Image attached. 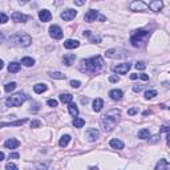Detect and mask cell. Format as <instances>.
Instances as JSON below:
<instances>
[{"instance_id": "obj_1", "label": "cell", "mask_w": 170, "mask_h": 170, "mask_svg": "<svg viewBox=\"0 0 170 170\" xmlns=\"http://www.w3.org/2000/svg\"><path fill=\"white\" fill-rule=\"evenodd\" d=\"M104 66V61H102L101 56H93L91 59H85L80 61L79 69L83 73H98Z\"/></svg>"}, {"instance_id": "obj_2", "label": "cell", "mask_w": 170, "mask_h": 170, "mask_svg": "<svg viewBox=\"0 0 170 170\" xmlns=\"http://www.w3.org/2000/svg\"><path fill=\"white\" fill-rule=\"evenodd\" d=\"M120 120H121V112L118 109H112L101 117V128L104 129V132H112L117 126Z\"/></svg>"}, {"instance_id": "obj_3", "label": "cell", "mask_w": 170, "mask_h": 170, "mask_svg": "<svg viewBox=\"0 0 170 170\" xmlns=\"http://www.w3.org/2000/svg\"><path fill=\"white\" fill-rule=\"evenodd\" d=\"M10 43L12 45H17V47H29L31 43H32V39H31L29 35L20 32V33H15L13 36H11Z\"/></svg>"}, {"instance_id": "obj_4", "label": "cell", "mask_w": 170, "mask_h": 170, "mask_svg": "<svg viewBox=\"0 0 170 170\" xmlns=\"http://www.w3.org/2000/svg\"><path fill=\"white\" fill-rule=\"evenodd\" d=\"M149 31H145V29H137V31H134L133 35H132V37H130V43H132V45L133 47H141L142 45V43L145 41V40L149 37Z\"/></svg>"}, {"instance_id": "obj_5", "label": "cell", "mask_w": 170, "mask_h": 170, "mask_svg": "<svg viewBox=\"0 0 170 170\" xmlns=\"http://www.w3.org/2000/svg\"><path fill=\"white\" fill-rule=\"evenodd\" d=\"M27 101V96L24 93H16V95H12L11 97H8L6 100L7 106H20L21 104H24Z\"/></svg>"}, {"instance_id": "obj_6", "label": "cell", "mask_w": 170, "mask_h": 170, "mask_svg": "<svg viewBox=\"0 0 170 170\" xmlns=\"http://www.w3.org/2000/svg\"><path fill=\"white\" fill-rule=\"evenodd\" d=\"M105 56L109 57V59H125V57L129 56V52L120 48H110L105 52Z\"/></svg>"}, {"instance_id": "obj_7", "label": "cell", "mask_w": 170, "mask_h": 170, "mask_svg": "<svg viewBox=\"0 0 170 170\" xmlns=\"http://www.w3.org/2000/svg\"><path fill=\"white\" fill-rule=\"evenodd\" d=\"M129 10L133 12H144L147 11V4L141 2V0H136V2H132L129 4Z\"/></svg>"}, {"instance_id": "obj_8", "label": "cell", "mask_w": 170, "mask_h": 170, "mask_svg": "<svg viewBox=\"0 0 170 170\" xmlns=\"http://www.w3.org/2000/svg\"><path fill=\"white\" fill-rule=\"evenodd\" d=\"M130 68H132L130 62H124V64H117V65L112 66V70L117 74H126Z\"/></svg>"}, {"instance_id": "obj_9", "label": "cell", "mask_w": 170, "mask_h": 170, "mask_svg": "<svg viewBox=\"0 0 170 170\" xmlns=\"http://www.w3.org/2000/svg\"><path fill=\"white\" fill-rule=\"evenodd\" d=\"M61 19L65 20V21H69V20H73L76 16H77V11L76 10H72V8H68L65 10L64 12H61Z\"/></svg>"}, {"instance_id": "obj_10", "label": "cell", "mask_w": 170, "mask_h": 170, "mask_svg": "<svg viewBox=\"0 0 170 170\" xmlns=\"http://www.w3.org/2000/svg\"><path fill=\"white\" fill-rule=\"evenodd\" d=\"M49 35H51V37L56 39V40H60L62 39V29L60 28L59 25H52L51 28H49Z\"/></svg>"}, {"instance_id": "obj_11", "label": "cell", "mask_w": 170, "mask_h": 170, "mask_svg": "<svg viewBox=\"0 0 170 170\" xmlns=\"http://www.w3.org/2000/svg\"><path fill=\"white\" fill-rule=\"evenodd\" d=\"M98 16H100L98 11H96V10H89L87 13H85L84 20L87 21V23H93V21H96V20L98 19Z\"/></svg>"}, {"instance_id": "obj_12", "label": "cell", "mask_w": 170, "mask_h": 170, "mask_svg": "<svg viewBox=\"0 0 170 170\" xmlns=\"http://www.w3.org/2000/svg\"><path fill=\"white\" fill-rule=\"evenodd\" d=\"M146 4H147V8L153 12H159L164 8V2H161V0H153V2Z\"/></svg>"}, {"instance_id": "obj_13", "label": "cell", "mask_w": 170, "mask_h": 170, "mask_svg": "<svg viewBox=\"0 0 170 170\" xmlns=\"http://www.w3.org/2000/svg\"><path fill=\"white\" fill-rule=\"evenodd\" d=\"M85 136H87L89 142H95L98 138V136H100V132H98L97 129H95V128H89L88 130L85 132Z\"/></svg>"}, {"instance_id": "obj_14", "label": "cell", "mask_w": 170, "mask_h": 170, "mask_svg": "<svg viewBox=\"0 0 170 170\" xmlns=\"http://www.w3.org/2000/svg\"><path fill=\"white\" fill-rule=\"evenodd\" d=\"M28 19L29 17L21 12H13L12 15V20L16 21V23H25V21H28Z\"/></svg>"}, {"instance_id": "obj_15", "label": "cell", "mask_w": 170, "mask_h": 170, "mask_svg": "<svg viewBox=\"0 0 170 170\" xmlns=\"http://www.w3.org/2000/svg\"><path fill=\"white\" fill-rule=\"evenodd\" d=\"M39 19L43 21V23H47V21H49L52 19V13L49 12L48 10H43L39 12Z\"/></svg>"}, {"instance_id": "obj_16", "label": "cell", "mask_w": 170, "mask_h": 170, "mask_svg": "<svg viewBox=\"0 0 170 170\" xmlns=\"http://www.w3.org/2000/svg\"><path fill=\"white\" fill-rule=\"evenodd\" d=\"M27 121H28L27 118H23V120H17L15 122H0V129L4 126H21V125L25 124Z\"/></svg>"}, {"instance_id": "obj_17", "label": "cell", "mask_w": 170, "mask_h": 170, "mask_svg": "<svg viewBox=\"0 0 170 170\" xmlns=\"http://www.w3.org/2000/svg\"><path fill=\"white\" fill-rule=\"evenodd\" d=\"M122 96H124V93H122L121 89H112V91L109 92V97L112 98V100H116V101L121 100Z\"/></svg>"}, {"instance_id": "obj_18", "label": "cell", "mask_w": 170, "mask_h": 170, "mask_svg": "<svg viewBox=\"0 0 170 170\" xmlns=\"http://www.w3.org/2000/svg\"><path fill=\"white\" fill-rule=\"evenodd\" d=\"M19 145H20V142L17 141L16 138H10V140H7L4 142V146H6L7 149H16Z\"/></svg>"}, {"instance_id": "obj_19", "label": "cell", "mask_w": 170, "mask_h": 170, "mask_svg": "<svg viewBox=\"0 0 170 170\" xmlns=\"http://www.w3.org/2000/svg\"><path fill=\"white\" fill-rule=\"evenodd\" d=\"M64 47L66 49H74V48H79L80 47V43L77 40H72V39H68L64 41Z\"/></svg>"}, {"instance_id": "obj_20", "label": "cell", "mask_w": 170, "mask_h": 170, "mask_svg": "<svg viewBox=\"0 0 170 170\" xmlns=\"http://www.w3.org/2000/svg\"><path fill=\"white\" fill-rule=\"evenodd\" d=\"M74 60H76V56L73 55V53H66V55L64 56V59H62V62H64V65L70 66L74 62Z\"/></svg>"}, {"instance_id": "obj_21", "label": "cell", "mask_w": 170, "mask_h": 170, "mask_svg": "<svg viewBox=\"0 0 170 170\" xmlns=\"http://www.w3.org/2000/svg\"><path fill=\"white\" fill-rule=\"evenodd\" d=\"M109 145H110V147H113V149H117V150L124 149V142L120 141V140H117V138H113V140H110Z\"/></svg>"}, {"instance_id": "obj_22", "label": "cell", "mask_w": 170, "mask_h": 170, "mask_svg": "<svg viewBox=\"0 0 170 170\" xmlns=\"http://www.w3.org/2000/svg\"><path fill=\"white\" fill-rule=\"evenodd\" d=\"M168 168H169V162H168V159H165V158L159 159L158 164L155 165V170H168Z\"/></svg>"}, {"instance_id": "obj_23", "label": "cell", "mask_w": 170, "mask_h": 170, "mask_svg": "<svg viewBox=\"0 0 170 170\" xmlns=\"http://www.w3.org/2000/svg\"><path fill=\"white\" fill-rule=\"evenodd\" d=\"M72 100H73V96L70 93H62V95H60V101L62 104H70Z\"/></svg>"}, {"instance_id": "obj_24", "label": "cell", "mask_w": 170, "mask_h": 170, "mask_svg": "<svg viewBox=\"0 0 170 170\" xmlns=\"http://www.w3.org/2000/svg\"><path fill=\"white\" fill-rule=\"evenodd\" d=\"M21 68V64L19 62H11L10 65H8V72L10 73H17Z\"/></svg>"}, {"instance_id": "obj_25", "label": "cell", "mask_w": 170, "mask_h": 170, "mask_svg": "<svg viewBox=\"0 0 170 170\" xmlns=\"http://www.w3.org/2000/svg\"><path fill=\"white\" fill-rule=\"evenodd\" d=\"M68 112H69V114L72 116V117H77V116H79V108H77V105L70 102V104L68 105Z\"/></svg>"}, {"instance_id": "obj_26", "label": "cell", "mask_w": 170, "mask_h": 170, "mask_svg": "<svg viewBox=\"0 0 170 170\" xmlns=\"http://www.w3.org/2000/svg\"><path fill=\"white\" fill-rule=\"evenodd\" d=\"M102 106H104V101H102L101 98H96V100L93 101V110L95 112H100L102 109Z\"/></svg>"}, {"instance_id": "obj_27", "label": "cell", "mask_w": 170, "mask_h": 170, "mask_svg": "<svg viewBox=\"0 0 170 170\" xmlns=\"http://www.w3.org/2000/svg\"><path fill=\"white\" fill-rule=\"evenodd\" d=\"M149 137H150V130H149V129L144 128V129H141V130L138 132V138H141V140H147Z\"/></svg>"}, {"instance_id": "obj_28", "label": "cell", "mask_w": 170, "mask_h": 170, "mask_svg": "<svg viewBox=\"0 0 170 170\" xmlns=\"http://www.w3.org/2000/svg\"><path fill=\"white\" fill-rule=\"evenodd\" d=\"M48 89V87H47V84H36L33 87V91H35V93H44Z\"/></svg>"}, {"instance_id": "obj_29", "label": "cell", "mask_w": 170, "mask_h": 170, "mask_svg": "<svg viewBox=\"0 0 170 170\" xmlns=\"http://www.w3.org/2000/svg\"><path fill=\"white\" fill-rule=\"evenodd\" d=\"M84 36H88L89 39H91L92 43H100L101 41V37L100 36H95V35L91 33V31H85L84 32Z\"/></svg>"}, {"instance_id": "obj_30", "label": "cell", "mask_w": 170, "mask_h": 170, "mask_svg": "<svg viewBox=\"0 0 170 170\" xmlns=\"http://www.w3.org/2000/svg\"><path fill=\"white\" fill-rule=\"evenodd\" d=\"M69 141H70V136H69V134H65V136H62V137L60 138L59 145H60L61 147H65L66 145L69 144Z\"/></svg>"}, {"instance_id": "obj_31", "label": "cell", "mask_w": 170, "mask_h": 170, "mask_svg": "<svg viewBox=\"0 0 170 170\" xmlns=\"http://www.w3.org/2000/svg\"><path fill=\"white\" fill-rule=\"evenodd\" d=\"M21 64L24 66H32V65H35V60L32 57H23V59H21Z\"/></svg>"}, {"instance_id": "obj_32", "label": "cell", "mask_w": 170, "mask_h": 170, "mask_svg": "<svg viewBox=\"0 0 170 170\" xmlns=\"http://www.w3.org/2000/svg\"><path fill=\"white\" fill-rule=\"evenodd\" d=\"M84 125H85V120L80 118V117H74V120H73V126L74 128H83Z\"/></svg>"}, {"instance_id": "obj_33", "label": "cell", "mask_w": 170, "mask_h": 170, "mask_svg": "<svg viewBox=\"0 0 170 170\" xmlns=\"http://www.w3.org/2000/svg\"><path fill=\"white\" fill-rule=\"evenodd\" d=\"M16 87H17L16 83H8V84H6V87H4V91L10 93V92H12V91H15Z\"/></svg>"}, {"instance_id": "obj_34", "label": "cell", "mask_w": 170, "mask_h": 170, "mask_svg": "<svg viewBox=\"0 0 170 170\" xmlns=\"http://www.w3.org/2000/svg\"><path fill=\"white\" fill-rule=\"evenodd\" d=\"M155 96H157V91H153V89H151V91H146L145 92V98H146V100H151V98H154Z\"/></svg>"}, {"instance_id": "obj_35", "label": "cell", "mask_w": 170, "mask_h": 170, "mask_svg": "<svg viewBox=\"0 0 170 170\" xmlns=\"http://www.w3.org/2000/svg\"><path fill=\"white\" fill-rule=\"evenodd\" d=\"M52 79H57V80H64L65 79V74H62L61 72H51L49 73Z\"/></svg>"}, {"instance_id": "obj_36", "label": "cell", "mask_w": 170, "mask_h": 170, "mask_svg": "<svg viewBox=\"0 0 170 170\" xmlns=\"http://www.w3.org/2000/svg\"><path fill=\"white\" fill-rule=\"evenodd\" d=\"M36 170H48V162H45V164L37 162L36 164Z\"/></svg>"}, {"instance_id": "obj_37", "label": "cell", "mask_w": 170, "mask_h": 170, "mask_svg": "<svg viewBox=\"0 0 170 170\" xmlns=\"http://www.w3.org/2000/svg\"><path fill=\"white\" fill-rule=\"evenodd\" d=\"M146 68V64L144 61H138V62H136V69H138V70H144Z\"/></svg>"}, {"instance_id": "obj_38", "label": "cell", "mask_w": 170, "mask_h": 170, "mask_svg": "<svg viewBox=\"0 0 170 170\" xmlns=\"http://www.w3.org/2000/svg\"><path fill=\"white\" fill-rule=\"evenodd\" d=\"M8 21V16L6 13H0V24H6Z\"/></svg>"}, {"instance_id": "obj_39", "label": "cell", "mask_w": 170, "mask_h": 170, "mask_svg": "<svg viewBox=\"0 0 170 170\" xmlns=\"http://www.w3.org/2000/svg\"><path fill=\"white\" fill-rule=\"evenodd\" d=\"M80 85H81V83H80L79 80H72V81H70V87L74 88V89L80 88Z\"/></svg>"}, {"instance_id": "obj_40", "label": "cell", "mask_w": 170, "mask_h": 170, "mask_svg": "<svg viewBox=\"0 0 170 170\" xmlns=\"http://www.w3.org/2000/svg\"><path fill=\"white\" fill-rule=\"evenodd\" d=\"M6 169H7V170H19L16 165H15V164H12V162H8V164L6 165Z\"/></svg>"}, {"instance_id": "obj_41", "label": "cell", "mask_w": 170, "mask_h": 170, "mask_svg": "<svg viewBox=\"0 0 170 170\" xmlns=\"http://www.w3.org/2000/svg\"><path fill=\"white\" fill-rule=\"evenodd\" d=\"M40 126H41V121H39V120H33L31 122V128H40Z\"/></svg>"}, {"instance_id": "obj_42", "label": "cell", "mask_w": 170, "mask_h": 170, "mask_svg": "<svg viewBox=\"0 0 170 170\" xmlns=\"http://www.w3.org/2000/svg\"><path fill=\"white\" fill-rule=\"evenodd\" d=\"M47 104H48L49 106H52V108H55V106H57V101H56V100H52V98H51V100L47 101Z\"/></svg>"}, {"instance_id": "obj_43", "label": "cell", "mask_w": 170, "mask_h": 170, "mask_svg": "<svg viewBox=\"0 0 170 170\" xmlns=\"http://www.w3.org/2000/svg\"><path fill=\"white\" fill-rule=\"evenodd\" d=\"M136 113H138V108H130L128 110V114L129 116H134Z\"/></svg>"}, {"instance_id": "obj_44", "label": "cell", "mask_w": 170, "mask_h": 170, "mask_svg": "<svg viewBox=\"0 0 170 170\" xmlns=\"http://www.w3.org/2000/svg\"><path fill=\"white\" fill-rule=\"evenodd\" d=\"M138 77H140L141 80H144V81H147L149 80V76L145 74V73H142V74H138Z\"/></svg>"}, {"instance_id": "obj_45", "label": "cell", "mask_w": 170, "mask_h": 170, "mask_svg": "<svg viewBox=\"0 0 170 170\" xmlns=\"http://www.w3.org/2000/svg\"><path fill=\"white\" fill-rule=\"evenodd\" d=\"M169 130H170V129H169V126H168V125H164V126L162 128H161V132H162V133H169Z\"/></svg>"}, {"instance_id": "obj_46", "label": "cell", "mask_w": 170, "mask_h": 170, "mask_svg": "<svg viewBox=\"0 0 170 170\" xmlns=\"http://www.w3.org/2000/svg\"><path fill=\"white\" fill-rule=\"evenodd\" d=\"M118 80H120V79L117 77V76H110V77H109V81H110V83H117Z\"/></svg>"}, {"instance_id": "obj_47", "label": "cell", "mask_w": 170, "mask_h": 170, "mask_svg": "<svg viewBox=\"0 0 170 170\" xmlns=\"http://www.w3.org/2000/svg\"><path fill=\"white\" fill-rule=\"evenodd\" d=\"M133 91H134V92H141V91H142V87H141V85H134V87H133Z\"/></svg>"}, {"instance_id": "obj_48", "label": "cell", "mask_w": 170, "mask_h": 170, "mask_svg": "<svg viewBox=\"0 0 170 170\" xmlns=\"http://www.w3.org/2000/svg\"><path fill=\"white\" fill-rule=\"evenodd\" d=\"M19 157H20L19 153H12V154H10V158H19Z\"/></svg>"}, {"instance_id": "obj_49", "label": "cell", "mask_w": 170, "mask_h": 170, "mask_svg": "<svg viewBox=\"0 0 170 170\" xmlns=\"http://www.w3.org/2000/svg\"><path fill=\"white\" fill-rule=\"evenodd\" d=\"M158 136H154V137H151V140H150V142H151V144H154V142H157L158 141Z\"/></svg>"}, {"instance_id": "obj_50", "label": "cell", "mask_w": 170, "mask_h": 170, "mask_svg": "<svg viewBox=\"0 0 170 170\" xmlns=\"http://www.w3.org/2000/svg\"><path fill=\"white\" fill-rule=\"evenodd\" d=\"M98 20H100V21H105L106 17H105L104 15H100V16H98Z\"/></svg>"}, {"instance_id": "obj_51", "label": "cell", "mask_w": 170, "mask_h": 170, "mask_svg": "<svg viewBox=\"0 0 170 170\" xmlns=\"http://www.w3.org/2000/svg\"><path fill=\"white\" fill-rule=\"evenodd\" d=\"M130 79H132V80H137V79H138V74H136V73L130 74Z\"/></svg>"}, {"instance_id": "obj_52", "label": "cell", "mask_w": 170, "mask_h": 170, "mask_svg": "<svg viewBox=\"0 0 170 170\" xmlns=\"http://www.w3.org/2000/svg\"><path fill=\"white\" fill-rule=\"evenodd\" d=\"M4 158H6V155H4L3 151H0V161H3Z\"/></svg>"}, {"instance_id": "obj_53", "label": "cell", "mask_w": 170, "mask_h": 170, "mask_svg": "<svg viewBox=\"0 0 170 170\" xmlns=\"http://www.w3.org/2000/svg\"><path fill=\"white\" fill-rule=\"evenodd\" d=\"M84 3H85V2H79V0H76V2H74V4H77V6H83Z\"/></svg>"}, {"instance_id": "obj_54", "label": "cell", "mask_w": 170, "mask_h": 170, "mask_svg": "<svg viewBox=\"0 0 170 170\" xmlns=\"http://www.w3.org/2000/svg\"><path fill=\"white\" fill-rule=\"evenodd\" d=\"M3 66H4V62H3V60H2V59H0V70L3 69Z\"/></svg>"}, {"instance_id": "obj_55", "label": "cell", "mask_w": 170, "mask_h": 170, "mask_svg": "<svg viewBox=\"0 0 170 170\" xmlns=\"http://www.w3.org/2000/svg\"><path fill=\"white\" fill-rule=\"evenodd\" d=\"M81 102H83V104H87V102H88V98H83Z\"/></svg>"}, {"instance_id": "obj_56", "label": "cell", "mask_w": 170, "mask_h": 170, "mask_svg": "<svg viewBox=\"0 0 170 170\" xmlns=\"http://www.w3.org/2000/svg\"><path fill=\"white\" fill-rule=\"evenodd\" d=\"M147 114H150V110H146V112H144V116H147Z\"/></svg>"}, {"instance_id": "obj_57", "label": "cell", "mask_w": 170, "mask_h": 170, "mask_svg": "<svg viewBox=\"0 0 170 170\" xmlns=\"http://www.w3.org/2000/svg\"><path fill=\"white\" fill-rule=\"evenodd\" d=\"M89 170H98V169H97V168H91Z\"/></svg>"}]
</instances>
